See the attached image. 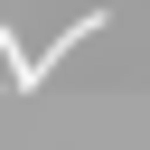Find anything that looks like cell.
I'll use <instances>...</instances> for the list:
<instances>
[{
  "label": "cell",
  "mask_w": 150,
  "mask_h": 150,
  "mask_svg": "<svg viewBox=\"0 0 150 150\" xmlns=\"http://www.w3.org/2000/svg\"><path fill=\"white\" fill-rule=\"evenodd\" d=\"M9 47H19V38H9V28H0V84H9V66H19V56H9Z\"/></svg>",
  "instance_id": "obj_1"
}]
</instances>
